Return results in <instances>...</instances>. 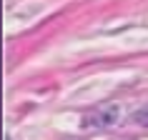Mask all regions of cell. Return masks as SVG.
Here are the masks:
<instances>
[{
  "instance_id": "6da1fadb",
  "label": "cell",
  "mask_w": 148,
  "mask_h": 140,
  "mask_svg": "<svg viewBox=\"0 0 148 140\" xmlns=\"http://www.w3.org/2000/svg\"><path fill=\"white\" fill-rule=\"evenodd\" d=\"M121 120V105L116 103H103L95 105L83 115V128H110Z\"/></svg>"
},
{
  "instance_id": "7a4b0ae2",
  "label": "cell",
  "mask_w": 148,
  "mask_h": 140,
  "mask_svg": "<svg viewBox=\"0 0 148 140\" xmlns=\"http://www.w3.org/2000/svg\"><path fill=\"white\" fill-rule=\"evenodd\" d=\"M136 120H138V123H143V125H148V110H146V113H138V115H136Z\"/></svg>"
}]
</instances>
